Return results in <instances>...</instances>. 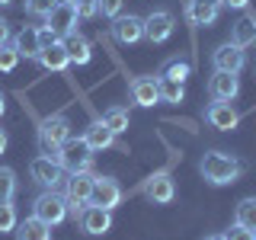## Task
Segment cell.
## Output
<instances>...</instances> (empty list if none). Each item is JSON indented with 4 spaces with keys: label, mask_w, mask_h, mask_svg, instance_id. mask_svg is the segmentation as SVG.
<instances>
[{
    "label": "cell",
    "mask_w": 256,
    "mask_h": 240,
    "mask_svg": "<svg viewBox=\"0 0 256 240\" xmlns=\"http://www.w3.org/2000/svg\"><path fill=\"white\" fill-rule=\"evenodd\" d=\"M198 170H202V176L212 186H230L244 173V164L230 154H221V150H208L202 157V164H198Z\"/></svg>",
    "instance_id": "6da1fadb"
},
{
    "label": "cell",
    "mask_w": 256,
    "mask_h": 240,
    "mask_svg": "<svg viewBox=\"0 0 256 240\" xmlns=\"http://www.w3.org/2000/svg\"><path fill=\"white\" fill-rule=\"evenodd\" d=\"M192 74V64L186 58H170L164 61V68H160V80H180V84H186V77Z\"/></svg>",
    "instance_id": "cb8c5ba5"
},
{
    "label": "cell",
    "mask_w": 256,
    "mask_h": 240,
    "mask_svg": "<svg viewBox=\"0 0 256 240\" xmlns=\"http://www.w3.org/2000/svg\"><path fill=\"white\" fill-rule=\"evenodd\" d=\"M0 45H10V22L0 20Z\"/></svg>",
    "instance_id": "d590c367"
},
{
    "label": "cell",
    "mask_w": 256,
    "mask_h": 240,
    "mask_svg": "<svg viewBox=\"0 0 256 240\" xmlns=\"http://www.w3.org/2000/svg\"><path fill=\"white\" fill-rule=\"evenodd\" d=\"M58 164L64 166V173H84V170H90V164H93L90 144H86L84 138H68V141L61 144V150H58Z\"/></svg>",
    "instance_id": "3957f363"
},
{
    "label": "cell",
    "mask_w": 256,
    "mask_h": 240,
    "mask_svg": "<svg viewBox=\"0 0 256 240\" xmlns=\"http://www.w3.org/2000/svg\"><path fill=\"white\" fill-rule=\"evenodd\" d=\"M144 196H148L150 202H157V205L173 202V196H176L173 176H170V173H154L148 182H144Z\"/></svg>",
    "instance_id": "9a60e30c"
},
{
    "label": "cell",
    "mask_w": 256,
    "mask_h": 240,
    "mask_svg": "<svg viewBox=\"0 0 256 240\" xmlns=\"http://www.w3.org/2000/svg\"><path fill=\"white\" fill-rule=\"evenodd\" d=\"M70 4L77 6V16H84V20L100 13V0H70Z\"/></svg>",
    "instance_id": "1f68e13d"
},
{
    "label": "cell",
    "mask_w": 256,
    "mask_h": 240,
    "mask_svg": "<svg viewBox=\"0 0 256 240\" xmlns=\"http://www.w3.org/2000/svg\"><path fill=\"white\" fill-rule=\"evenodd\" d=\"M112 36H116L118 45H134L144 38V20L141 16H116L112 20Z\"/></svg>",
    "instance_id": "30bf717a"
},
{
    "label": "cell",
    "mask_w": 256,
    "mask_h": 240,
    "mask_svg": "<svg viewBox=\"0 0 256 240\" xmlns=\"http://www.w3.org/2000/svg\"><path fill=\"white\" fill-rule=\"evenodd\" d=\"M16 196V173L10 166H0V202H13Z\"/></svg>",
    "instance_id": "83f0119b"
},
{
    "label": "cell",
    "mask_w": 256,
    "mask_h": 240,
    "mask_svg": "<svg viewBox=\"0 0 256 240\" xmlns=\"http://www.w3.org/2000/svg\"><path fill=\"white\" fill-rule=\"evenodd\" d=\"M16 240H52V228L32 214L22 224H16Z\"/></svg>",
    "instance_id": "44dd1931"
},
{
    "label": "cell",
    "mask_w": 256,
    "mask_h": 240,
    "mask_svg": "<svg viewBox=\"0 0 256 240\" xmlns=\"http://www.w3.org/2000/svg\"><path fill=\"white\" fill-rule=\"evenodd\" d=\"M84 141L90 144V150H106V148H112V141H116V134L106 128V122H93L90 128H86V134H84Z\"/></svg>",
    "instance_id": "7402d4cb"
},
{
    "label": "cell",
    "mask_w": 256,
    "mask_h": 240,
    "mask_svg": "<svg viewBox=\"0 0 256 240\" xmlns=\"http://www.w3.org/2000/svg\"><path fill=\"white\" fill-rule=\"evenodd\" d=\"M230 42L240 45V48H246V45L256 42V20H253V16H244V20L234 22V29H230Z\"/></svg>",
    "instance_id": "603a6c76"
},
{
    "label": "cell",
    "mask_w": 256,
    "mask_h": 240,
    "mask_svg": "<svg viewBox=\"0 0 256 240\" xmlns=\"http://www.w3.org/2000/svg\"><path fill=\"white\" fill-rule=\"evenodd\" d=\"M16 64H20V54H16V48H13V45H0V70H4V74H10Z\"/></svg>",
    "instance_id": "f546056e"
},
{
    "label": "cell",
    "mask_w": 256,
    "mask_h": 240,
    "mask_svg": "<svg viewBox=\"0 0 256 240\" xmlns=\"http://www.w3.org/2000/svg\"><path fill=\"white\" fill-rule=\"evenodd\" d=\"M132 100L138 102V106L144 109H150V106H157L160 102V84H157V77H138L132 84Z\"/></svg>",
    "instance_id": "e0dca14e"
},
{
    "label": "cell",
    "mask_w": 256,
    "mask_h": 240,
    "mask_svg": "<svg viewBox=\"0 0 256 240\" xmlns=\"http://www.w3.org/2000/svg\"><path fill=\"white\" fill-rule=\"evenodd\" d=\"M234 224H240V228H246V230H256V196L240 198V202H237V208H234Z\"/></svg>",
    "instance_id": "d4e9b609"
},
{
    "label": "cell",
    "mask_w": 256,
    "mask_h": 240,
    "mask_svg": "<svg viewBox=\"0 0 256 240\" xmlns=\"http://www.w3.org/2000/svg\"><path fill=\"white\" fill-rule=\"evenodd\" d=\"M224 237L228 240H256V230H246V228H240V224H234Z\"/></svg>",
    "instance_id": "836d02e7"
},
{
    "label": "cell",
    "mask_w": 256,
    "mask_h": 240,
    "mask_svg": "<svg viewBox=\"0 0 256 240\" xmlns=\"http://www.w3.org/2000/svg\"><path fill=\"white\" fill-rule=\"evenodd\" d=\"M122 202V186H118L112 176H96L93 180V196H90V205H100V208H116Z\"/></svg>",
    "instance_id": "9c48e42d"
},
{
    "label": "cell",
    "mask_w": 256,
    "mask_h": 240,
    "mask_svg": "<svg viewBox=\"0 0 256 240\" xmlns=\"http://www.w3.org/2000/svg\"><path fill=\"white\" fill-rule=\"evenodd\" d=\"M221 0H189L186 4V16L192 26H212L214 20L221 16Z\"/></svg>",
    "instance_id": "4fadbf2b"
},
{
    "label": "cell",
    "mask_w": 256,
    "mask_h": 240,
    "mask_svg": "<svg viewBox=\"0 0 256 240\" xmlns=\"http://www.w3.org/2000/svg\"><path fill=\"white\" fill-rule=\"evenodd\" d=\"M157 84H160V102H182L186 100V86L180 80H160L157 77Z\"/></svg>",
    "instance_id": "4316f807"
},
{
    "label": "cell",
    "mask_w": 256,
    "mask_h": 240,
    "mask_svg": "<svg viewBox=\"0 0 256 240\" xmlns=\"http://www.w3.org/2000/svg\"><path fill=\"white\" fill-rule=\"evenodd\" d=\"M70 138V122L64 116H45L38 122V148L48 157H58L61 144Z\"/></svg>",
    "instance_id": "7a4b0ae2"
},
{
    "label": "cell",
    "mask_w": 256,
    "mask_h": 240,
    "mask_svg": "<svg viewBox=\"0 0 256 240\" xmlns=\"http://www.w3.org/2000/svg\"><path fill=\"white\" fill-rule=\"evenodd\" d=\"M61 42H64V52H68L70 64H90L93 52H90V42H86L80 32H70V36H64V38H61Z\"/></svg>",
    "instance_id": "ffe728a7"
},
{
    "label": "cell",
    "mask_w": 256,
    "mask_h": 240,
    "mask_svg": "<svg viewBox=\"0 0 256 240\" xmlns=\"http://www.w3.org/2000/svg\"><path fill=\"white\" fill-rule=\"evenodd\" d=\"M173 26H176V20H173L170 10H154L150 16H144V38H150L154 45H160L173 36Z\"/></svg>",
    "instance_id": "ba28073f"
},
{
    "label": "cell",
    "mask_w": 256,
    "mask_h": 240,
    "mask_svg": "<svg viewBox=\"0 0 256 240\" xmlns=\"http://www.w3.org/2000/svg\"><path fill=\"white\" fill-rule=\"evenodd\" d=\"M102 122H106V128L112 134H122V132H128V109H122V106H112V109H106V116H102Z\"/></svg>",
    "instance_id": "484cf974"
},
{
    "label": "cell",
    "mask_w": 256,
    "mask_h": 240,
    "mask_svg": "<svg viewBox=\"0 0 256 240\" xmlns=\"http://www.w3.org/2000/svg\"><path fill=\"white\" fill-rule=\"evenodd\" d=\"M29 173H32V180L38 182V186H45V189H54L58 182H64V166L58 164V157H36L29 164Z\"/></svg>",
    "instance_id": "52a82bcc"
},
{
    "label": "cell",
    "mask_w": 256,
    "mask_h": 240,
    "mask_svg": "<svg viewBox=\"0 0 256 240\" xmlns=\"http://www.w3.org/2000/svg\"><path fill=\"white\" fill-rule=\"evenodd\" d=\"M4 150H6V132L0 128V154H4Z\"/></svg>",
    "instance_id": "74e56055"
},
{
    "label": "cell",
    "mask_w": 256,
    "mask_h": 240,
    "mask_svg": "<svg viewBox=\"0 0 256 240\" xmlns=\"http://www.w3.org/2000/svg\"><path fill=\"white\" fill-rule=\"evenodd\" d=\"M54 4L58 0H26V13L29 16H48L54 10Z\"/></svg>",
    "instance_id": "4dcf8cb0"
},
{
    "label": "cell",
    "mask_w": 256,
    "mask_h": 240,
    "mask_svg": "<svg viewBox=\"0 0 256 240\" xmlns=\"http://www.w3.org/2000/svg\"><path fill=\"white\" fill-rule=\"evenodd\" d=\"M205 118H208V125L218 128V132H230V128H237V122H240L237 109L230 106V102H221V100H214L212 106L205 109Z\"/></svg>",
    "instance_id": "5bb4252c"
},
{
    "label": "cell",
    "mask_w": 256,
    "mask_h": 240,
    "mask_svg": "<svg viewBox=\"0 0 256 240\" xmlns=\"http://www.w3.org/2000/svg\"><path fill=\"white\" fill-rule=\"evenodd\" d=\"M38 64H42L45 70H64L70 64V58H68V52H64V42L58 38V42H52V45H45L42 52H38Z\"/></svg>",
    "instance_id": "ac0fdd59"
},
{
    "label": "cell",
    "mask_w": 256,
    "mask_h": 240,
    "mask_svg": "<svg viewBox=\"0 0 256 240\" xmlns=\"http://www.w3.org/2000/svg\"><path fill=\"white\" fill-rule=\"evenodd\" d=\"M16 230V212L10 202H0V234H10Z\"/></svg>",
    "instance_id": "f1b7e54d"
},
{
    "label": "cell",
    "mask_w": 256,
    "mask_h": 240,
    "mask_svg": "<svg viewBox=\"0 0 256 240\" xmlns=\"http://www.w3.org/2000/svg\"><path fill=\"white\" fill-rule=\"evenodd\" d=\"M48 20V29L54 32V36L58 38H64V36H70V32H77V6L70 4V0H58V4H54V10L45 16Z\"/></svg>",
    "instance_id": "8992f818"
},
{
    "label": "cell",
    "mask_w": 256,
    "mask_h": 240,
    "mask_svg": "<svg viewBox=\"0 0 256 240\" xmlns=\"http://www.w3.org/2000/svg\"><path fill=\"white\" fill-rule=\"evenodd\" d=\"M6 4H13V0H0V6H6Z\"/></svg>",
    "instance_id": "60d3db41"
},
{
    "label": "cell",
    "mask_w": 256,
    "mask_h": 240,
    "mask_svg": "<svg viewBox=\"0 0 256 240\" xmlns=\"http://www.w3.org/2000/svg\"><path fill=\"white\" fill-rule=\"evenodd\" d=\"M212 61H214V70H228V74H240V70H244V64H246V54H244V48H240V45L228 42V45H221L218 52L212 54Z\"/></svg>",
    "instance_id": "7c38bea8"
},
{
    "label": "cell",
    "mask_w": 256,
    "mask_h": 240,
    "mask_svg": "<svg viewBox=\"0 0 256 240\" xmlns=\"http://www.w3.org/2000/svg\"><path fill=\"white\" fill-rule=\"evenodd\" d=\"M80 228L93 237L106 234L112 228V212L109 208H100V205H84V212H80Z\"/></svg>",
    "instance_id": "8fae6325"
},
{
    "label": "cell",
    "mask_w": 256,
    "mask_h": 240,
    "mask_svg": "<svg viewBox=\"0 0 256 240\" xmlns=\"http://www.w3.org/2000/svg\"><path fill=\"white\" fill-rule=\"evenodd\" d=\"M38 42H42V48H45V45H52V42H58V36H54V32H52V29H48V26H45V29H38Z\"/></svg>",
    "instance_id": "e575fe53"
},
{
    "label": "cell",
    "mask_w": 256,
    "mask_h": 240,
    "mask_svg": "<svg viewBox=\"0 0 256 240\" xmlns=\"http://www.w3.org/2000/svg\"><path fill=\"white\" fill-rule=\"evenodd\" d=\"M221 4H224V6H230V10H244L250 0H221Z\"/></svg>",
    "instance_id": "8d00e7d4"
},
{
    "label": "cell",
    "mask_w": 256,
    "mask_h": 240,
    "mask_svg": "<svg viewBox=\"0 0 256 240\" xmlns=\"http://www.w3.org/2000/svg\"><path fill=\"white\" fill-rule=\"evenodd\" d=\"M4 112H6V96L0 93V118H4Z\"/></svg>",
    "instance_id": "f35d334b"
},
{
    "label": "cell",
    "mask_w": 256,
    "mask_h": 240,
    "mask_svg": "<svg viewBox=\"0 0 256 240\" xmlns=\"http://www.w3.org/2000/svg\"><path fill=\"white\" fill-rule=\"evenodd\" d=\"M122 4L125 0H100V13L109 16V20H116V16H122Z\"/></svg>",
    "instance_id": "d6a6232c"
},
{
    "label": "cell",
    "mask_w": 256,
    "mask_h": 240,
    "mask_svg": "<svg viewBox=\"0 0 256 240\" xmlns=\"http://www.w3.org/2000/svg\"><path fill=\"white\" fill-rule=\"evenodd\" d=\"M93 180H96V176H93L90 170H84V173H70L68 180H64V198H68V208H74L77 214L84 212V205H90Z\"/></svg>",
    "instance_id": "5b68a950"
},
{
    "label": "cell",
    "mask_w": 256,
    "mask_h": 240,
    "mask_svg": "<svg viewBox=\"0 0 256 240\" xmlns=\"http://www.w3.org/2000/svg\"><path fill=\"white\" fill-rule=\"evenodd\" d=\"M32 214H36L38 221H45L48 228H54V224H61L68 218V198L54 189H45L42 196L36 198V205H32Z\"/></svg>",
    "instance_id": "277c9868"
},
{
    "label": "cell",
    "mask_w": 256,
    "mask_h": 240,
    "mask_svg": "<svg viewBox=\"0 0 256 240\" xmlns=\"http://www.w3.org/2000/svg\"><path fill=\"white\" fill-rule=\"evenodd\" d=\"M13 48L20 58H38V52H42V42H38V29L36 26H22L20 36L13 38Z\"/></svg>",
    "instance_id": "d6986e66"
},
{
    "label": "cell",
    "mask_w": 256,
    "mask_h": 240,
    "mask_svg": "<svg viewBox=\"0 0 256 240\" xmlns=\"http://www.w3.org/2000/svg\"><path fill=\"white\" fill-rule=\"evenodd\" d=\"M208 93H212V100L230 102V100H234V96L240 93V80H237V74H228V70H214V77L208 80Z\"/></svg>",
    "instance_id": "2e32d148"
},
{
    "label": "cell",
    "mask_w": 256,
    "mask_h": 240,
    "mask_svg": "<svg viewBox=\"0 0 256 240\" xmlns=\"http://www.w3.org/2000/svg\"><path fill=\"white\" fill-rule=\"evenodd\" d=\"M205 240H228L224 234H212V237H205Z\"/></svg>",
    "instance_id": "ab89813d"
}]
</instances>
